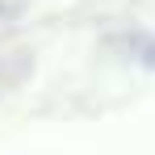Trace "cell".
<instances>
[{
  "label": "cell",
  "mask_w": 155,
  "mask_h": 155,
  "mask_svg": "<svg viewBox=\"0 0 155 155\" xmlns=\"http://www.w3.org/2000/svg\"><path fill=\"white\" fill-rule=\"evenodd\" d=\"M138 59H143L147 67H155V38H147V42H138Z\"/></svg>",
  "instance_id": "1"
}]
</instances>
